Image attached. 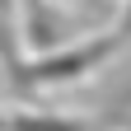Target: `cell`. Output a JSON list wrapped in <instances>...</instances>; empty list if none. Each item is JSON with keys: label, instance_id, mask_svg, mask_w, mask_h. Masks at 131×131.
I'll return each instance as SVG.
<instances>
[{"label": "cell", "instance_id": "obj_3", "mask_svg": "<svg viewBox=\"0 0 131 131\" xmlns=\"http://www.w3.org/2000/svg\"><path fill=\"white\" fill-rule=\"evenodd\" d=\"M112 33H117L122 42L131 38V0H122V19H117V28H112Z\"/></svg>", "mask_w": 131, "mask_h": 131}, {"label": "cell", "instance_id": "obj_1", "mask_svg": "<svg viewBox=\"0 0 131 131\" xmlns=\"http://www.w3.org/2000/svg\"><path fill=\"white\" fill-rule=\"evenodd\" d=\"M117 47H122L117 33H103V38H89V42H80V47L47 52V56H38V61H28V75H24V80H28V84H70V80L98 70Z\"/></svg>", "mask_w": 131, "mask_h": 131}, {"label": "cell", "instance_id": "obj_2", "mask_svg": "<svg viewBox=\"0 0 131 131\" xmlns=\"http://www.w3.org/2000/svg\"><path fill=\"white\" fill-rule=\"evenodd\" d=\"M5 131H84L80 122L70 117H42V112H19V117H9Z\"/></svg>", "mask_w": 131, "mask_h": 131}]
</instances>
